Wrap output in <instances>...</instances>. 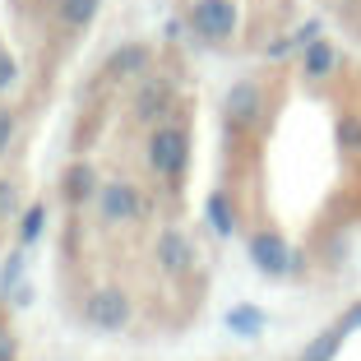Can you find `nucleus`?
I'll list each match as a JSON object with an SVG mask.
<instances>
[{"instance_id":"6e6552de","label":"nucleus","mask_w":361,"mask_h":361,"mask_svg":"<svg viewBox=\"0 0 361 361\" xmlns=\"http://www.w3.org/2000/svg\"><path fill=\"white\" fill-rule=\"evenodd\" d=\"M171 111V84L167 79H144V88L135 93V121L139 126H153Z\"/></svg>"},{"instance_id":"39448f33","label":"nucleus","mask_w":361,"mask_h":361,"mask_svg":"<svg viewBox=\"0 0 361 361\" xmlns=\"http://www.w3.org/2000/svg\"><path fill=\"white\" fill-rule=\"evenodd\" d=\"M97 218H102L106 227H130L144 218V195H139L135 180L116 176V180H106L102 190H97Z\"/></svg>"},{"instance_id":"b1692460","label":"nucleus","mask_w":361,"mask_h":361,"mask_svg":"<svg viewBox=\"0 0 361 361\" xmlns=\"http://www.w3.org/2000/svg\"><path fill=\"white\" fill-rule=\"evenodd\" d=\"M338 324H343V329H348V334H352V329H361V301H357V306H352L348 315L338 319Z\"/></svg>"},{"instance_id":"7ed1b4c3","label":"nucleus","mask_w":361,"mask_h":361,"mask_svg":"<svg viewBox=\"0 0 361 361\" xmlns=\"http://www.w3.org/2000/svg\"><path fill=\"white\" fill-rule=\"evenodd\" d=\"M185 23H190L195 37L204 42H232L236 28H241V10H236V0H190L185 5Z\"/></svg>"},{"instance_id":"0eeeda50","label":"nucleus","mask_w":361,"mask_h":361,"mask_svg":"<svg viewBox=\"0 0 361 361\" xmlns=\"http://www.w3.org/2000/svg\"><path fill=\"white\" fill-rule=\"evenodd\" d=\"M153 255H158V269H162V274H171V278H185V274L195 269V245L185 241L180 232H171V227L158 236Z\"/></svg>"},{"instance_id":"5701e85b","label":"nucleus","mask_w":361,"mask_h":361,"mask_svg":"<svg viewBox=\"0 0 361 361\" xmlns=\"http://www.w3.org/2000/svg\"><path fill=\"white\" fill-rule=\"evenodd\" d=\"M0 361H14V329L0 319Z\"/></svg>"},{"instance_id":"f03ea898","label":"nucleus","mask_w":361,"mask_h":361,"mask_svg":"<svg viewBox=\"0 0 361 361\" xmlns=\"http://www.w3.org/2000/svg\"><path fill=\"white\" fill-rule=\"evenodd\" d=\"M79 315H84V324H88V329H97V334H121L130 324V315H135V306H130L126 287L106 283V287H93V292L84 297Z\"/></svg>"},{"instance_id":"a211bd4d","label":"nucleus","mask_w":361,"mask_h":361,"mask_svg":"<svg viewBox=\"0 0 361 361\" xmlns=\"http://www.w3.org/2000/svg\"><path fill=\"white\" fill-rule=\"evenodd\" d=\"M14 144H19V116L14 106H0V158H10Z\"/></svg>"},{"instance_id":"423d86ee","label":"nucleus","mask_w":361,"mask_h":361,"mask_svg":"<svg viewBox=\"0 0 361 361\" xmlns=\"http://www.w3.org/2000/svg\"><path fill=\"white\" fill-rule=\"evenodd\" d=\"M223 116H227V130H232V135H245L250 126H259V116H264V88H259L255 79L232 84L227 97H223Z\"/></svg>"},{"instance_id":"4be33fe9","label":"nucleus","mask_w":361,"mask_h":361,"mask_svg":"<svg viewBox=\"0 0 361 361\" xmlns=\"http://www.w3.org/2000/svg\"><path fill=\"white\" fill-rule=\"evenodd\" d=\"M19 84V61L10 56V47H0V93Z\"/></svg>"},{"instance_id":"20e7f679","label":"nucleus","mask_w":361,"mask_h":361,"mask_svg":"<svg viewBox=\"0 0 361 361\" xmlns=\"http://www.w3.org/2000/svg\"><path fill=\"white\" fill-rule=\"evenodd\" d=\"M245 250H250V264H255L264 278H283V274H297V269H301V255L274 232V227H259V232H250Z\"/></svg>"},{"instance_id":"f3484780","label":"nucleus","mask_w":361,"mask_h":361,"mask_svg":"<svg viewBox=\"0 0 361 361\" xmlns=\"http://www.w3.org/2000/svg\"><path fill=\"white\" fill-rule=\"evenodd\" d=\"M65 195H70V204H84L88 195H93V171L88 167H70L65 171Z\"/></svg>"},{"instance_id":"1a4fd4ad","label":"nucleus","mask_w":361,"mask_h":361,"mask_svg":"<svg viewBox=\"0 0 361 361\" xmlns=\"http://www.w3.org/2000/svg\"><path fill=\"white\" fill-rule=\"evenodd\" d=\"M153 65V47H144V42H126V47H116V51L106 56V79H130V75H144Z\"/></svg>"},{"instance_id":"f257e3e1","label":"nucleus","mask_w":361,"mask_h":361,"mask_svg":"<svg viewBox=\"0 0 361 361\" xmlns=\"http://www.w3.org/2000/svg\"><path fill=\"white\" fill-rule=\"evenodd\" d=\"M144 158H149V171L162 185H180L185 167H190V135H185V126H158L149 135Z\"/></svg>"},{"instance_id":"2eb2a0df","label":"nucleus","mask_w":361,"mask_h":361,"mask_svg":"<svg viewBox=\"0 0 361 361\" xmlns=\"http://www.w3.org/2000/svg\"><path fill=\"white\" fill-rule=\"evenodd\" d=\"M343 338H348V329H343V324L324 329L319 338H310V348L301 352V361H334V357H338V348H343Z\"/></svg>"},{"instance_id":"dca6fc26","label":"nucleus","mask_w":361,"mask_h":361,"mask_svg":"<svg viewBox=\"0 0 361 361\" xmlns=\"http://www.w3.org/2000/svg\"><path fill=\"white\" fill-rule=\"evenodd\" d=\"M42 227H47V204L37 200V204H28V209H23V223H19V245H32L37 236H42Z\"/></svg>"},{"instance_id":"aec40b11","label":"nucleus","mask_w":361,"mask_h":361,"mask_svg":"<svg viewBox=\"0 0 361 361\" xmlns=\"http://www.w3.org/2000/svg\"><path fill=\"white\" fill-rule=\"evenodd\" d=\"M338 149L361 153V116H343L338 121Z\"/></svg>"},{"instance_id":"9d476101","label":"nucleus","mask_w":361,"mask_h":361,"mask_svg":"<svg viewBox=\"0 0 361 361\" xmlns=\"http://www.w3.org/2000/svg\"><path fill=\"white\" fill-rule=\"evenodd\" d=\"M319 37H324V23H319V19H306L297 32H292V37H278L264 56H269V61H283V56H292V51H306V47L319 42Z\"/></svg>"},{"instance_id":"6ab92c4d","label":"nucleus","mask_w":361,"mask_h":361,"mask_svg":"<svg viewBox=\"0 0 361 361\" xmlns=\"http://www.w3.org/2000/svg\"><path fill=\"white\" fill-rule=\"evenodd\" d=\"M23 250H28V245L10 250V259H5V269H0V292H5V297H10V287H19V278H23Z\"/></svg>"},{"instance_id":"f8f14e48","label":"nucleus","mask_w":361,"mask_h":361,"mask_svg":"<svg viewBox=\"0 0 361 361\" xmlns=\"http://www.w3.org/2000/svg\"><path fill=\"white\" fill-rule=\"evenodd\" d=\"M264 324H269V315L259 306H250V301H241V306L227 310V329H232L236 338H259V334H264Z\"/></svg>"},{"instance_id":"412c9836","label":"nucleus","mask_w":361,"mask_h":361,"mask_svg":"<svg viewBox=\"0 0 361 361\" xmlns=\"http://www.w3.org/2000/svg\"><path fill=\"white\" fill-rule=\"evenodd\" d=\"M14 213H19V185L10 176H0V223L14 218Z\"/></svg>"},{"instance_id":"ddd939ff","label":"nucleus","mask_w":361,"mask_h":361,"mask_svg":"<svg viewBox=\"0 0 361 361\" xmlns=\"http://www.w3.org/2000/svg\"><path fill=\"white\" fill-rule=\"evenodd\" d=\"M301 70H306V79H329L334 70H338V51L319 37V42H310L306 51H301Z\"/></svg>"},{"instance_id":"4468645a","label":"nucleus","mask_w":361,"mask_h":361,"mask_svg":"<svg viewBox=\"0 0 361 361\" xmlns=\"http://www.w3.org/2000/svg\"><path fill=\"white\" fill-rule=\"evenodd\" d=\"M204 213H209V227L218 236H232L236 232V209H232V200H227V190H213L209 204H204Z\"/></svg>"},{"instance_id":"9b49d317","label":"nucleus","mask_w":361,"mask_h":361,"mask_svg":"<svg viewBox=\"0 0 361 361\" xmlns=\"http://www.w3.org/2000/svg\"><path fill=\"white\" fill-rule=\"evenodd\" d=\"M97 5L102 0H56V19H61L65 32H84L97 19Z\"/></svg>"}]
</instances>
